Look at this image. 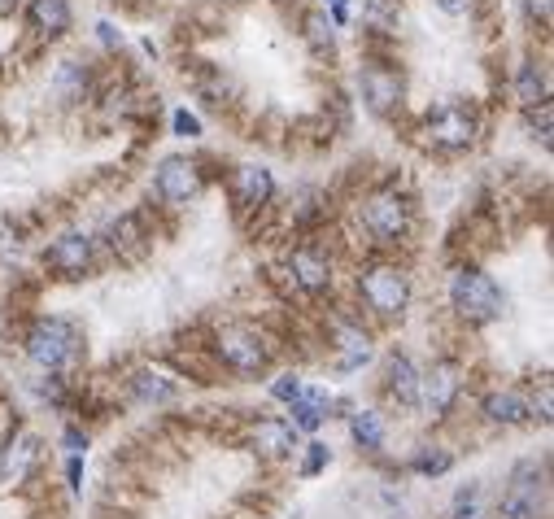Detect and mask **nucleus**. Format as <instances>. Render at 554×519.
Segmentation results:
<instances>
[{
	"mask_svg": "<svg viewBox=\"0 0 554 519\" xmlns=\"http://www.w3.org/2000/svg\"><path fill=\"white\" fill-rule=\"evenodd\" d=\"M450 301H454V310L472 323H489V319L502 315V293L485 271H467V267L454 271L450 275Z\"/></svg>",
	"mask_w": 554,
	"mask_h": 519,
	"instance_id": "f257e3e1",
	"label": "nucleus"
},
{
	"mask_svg": "<svg viewBox=\"0 0 554 519\" xmlns=\"http://www.w3.org/2000/svg\"><path fill=\"white\" fill-rule=\"evenodd\" d=\"M27 354H31L35 367L62 371L66 362H75V354H79V332L70 328L66 319H40V323L31 328Z\"/></svg>",
	"mask_w": 554,
	"mask_h": 519,
	"instance_id": "f03ea898",
	"label": "nucleus"
},
{
	"mask_svg": "<svg viewBox=\"0 0 554 519\" xmlns=\"http://www.w3.org/2000/svg\"><path fill=\"white\" fill-rule=\"evenodd\" d=\"M541 515V467L520 463L511 472V485L502 493V519H537Z\"/></svg>",
	"mask_w": 554,
	"mask_h": 519,
	"instance_id": "7ed1b4c3",
	"label": "nucleus"
},
{
	"mask_svg": "<svg viewBox=\"0 0 554 519\" xmlns=\"http://www.w3.org/2000/svg\"><path fill=\"white\" fill-rule=\"evenodd\" d=\"M428 140L437 144V149H450V153L467 149V144L476 140L472 110H463V105H441V110L428 118Z\"/></svg>",
	"mask_w": 554,
	"mask_h": 519,
	"instance_id": "20e7f679",
	"label": "nucleus"
},
{
	"mask_svg": "<svg viewBox=\"0 0 554 519\" xmlns=\"http://www.w3.org/2000/svg\"><path fill=\"white\" fill-rule=\"evenodd\" d=\"M363 297L371 301V310H380V315H402V310H406V297H411L406 271H397V267H376V271H367Z\"/></svg>",
	"mask_w": 554,
	"mask_h": 519,
	"instance_id": "39448f33",
	"label": "nucleus"
},
{
	"mask_svg": "<svg viewBox=\"0 0 554 519\" xmlns=\"http://www.w3.org/2000/svg\"><path fill=\"white\" fill-rule=\"evenodd\" d=\"M219 354H223L227 367L240 371V376H258V371L267 367V345L245 328H223L219 332Z\"/></svg>",
	"mask_w": 554,
	"mask_h": 519,
	"instance_id": "423d86ee",
	"label": "nucleus"
},
{
	"mask_svg": "<svg viewBox=\"0 0 554 519\" xmlns=\"http://www.w3.org/2000/svg\"><path fill=\"white\" fill-rule=\"evenodd\" d=\"M197 188H201V175H197V166H192L188 158H166L158 166V197L162 201L184 205V201L197 197Z\"/></svg>",
	"mask_w": 554,
	"mask_h": 519,
	"instance_id": "0eeeda50",
	"label": "nucleus"
},
{
	"mask_svg": "<svg viewBox=\"0 0 554 519\" xmlns=\"http://www.w3.org/2000/svg\"><path fill=\"white\" fill-rule=\"evenodd\" d=\"M363 223H367V232L376 236V240L393 245V240L406 232V205L397 201V197H376V201H367Z\"/></svg>",
	"mask_w": 554,
	"mask_h": 519,
	"instance_id": "6e6552de",
	"label": "nucleus"
},
{
	"mask_svg": "<svg viewBox=\"0 0 554 519\" xmlns=\"http://www.w3.org/2000/svg\"><path fill=\"white\" fill-rule=\"evenodd\" d=\"M454 397H459V371H454L450 362L432 367V376L419 380V402L428 406V415H445V410L454 406Z\"/></svg>",
	"mask_w": 554,
	"mask_h": 519,
	"instance_id": "1a4fd4ad",
	"label": "nucleus"
},
{
	"mask_svg": "<svg viewBox=\"0 0 554 519\" xmlns=\"http://www.w3.org/2000/svg\"><path fill=\"white\" fill-rule=\"evenodd\" d=\"M363 96H367V105L376 114H389L402 105V79L393 75V70H384V66H367L363 70Z\"/></svg>",
	"mask_w": 554,
	"mask_h": 519,
	"instance_id": "9d476101",
	"label": "nucleus"
},
{
	"mask_svg": "<svg viewBox=\"0 0 554 519\" xmlns=\"http://www.w3.org/2000/svg\"><path fill=\"white\" fill-rule=\"evenodd\" d=\"M48 262H53V271H62L66 280H75V275H83V271H88V262H92V240L70 232V236H62L53 249H48Z\"/></svg>",
	"mask_w": 554,
	"mask_h": 519,
	"instance_id": "9b49d317",
	"label": "nucleus"
},
{
	"mask_svg": "<svg viewBox=\"0 0 554 519\" xmlns=\"http://www.w3.org/2000/svg\"><path fill=\"white\" fill-rule=\"evenodd\" d=\"M249 437H254V445L267 458H284V454L297 450V428H288L284 419H258Z\"/></svg>",
	"mask_w": 554,
	"mask_h": 519,
	"instance_id": "f8f14e48",
	"label": "nucleus"
},
{
	"mask_svg": "<svg viewBox=\"0 0 554 519\" xmlns=\"http://www.w3.org/2000/svg\"><path fill=\"white\" fill-rule=\"evenodd\" d=\"M271 192H275V179H271L267 166L249 162V166H240V171H236V197H240V205H267Z\"/></svg>",
	"mask_w": 554,
	"mask_h": 519,
	"instance_id": "ddd939ff",
	"label": "nucleus"
},
{
	"mask_svg": "<svg viewBox=\"0 0 554 519\" xmlns=\"http://www.w3.org/2000/svg\"><path fill=\"white\" fill-rule=\"evenodd\" d=\"M27 18L40 35H66L70 31V5L66 0H31Z\"/></svg>",
	"mask_w": 554,
	"mask_h": 519,
	"instance_id": "4468645a",
	"label": "nucleus"
},
{
	"mask_svg": "<svg viewBox=\"0 0 554 519\" xmlns=\"http://www.w3.org/2000/svg\"><path fill=\"white\" fill-rule=\"evenodd\" d=\"M389 393L402 406H419V371L411 358H402V354L389 358Z\"/></svg>",
	"mask_w": 554,
	"mask_h": 519,
	"instance_id": "2eb2a0df",
	"label": "nucleus"
},
{
	"mask_svg": "<svg viewBox=\"0 0 554 519\" xmlns=\"http://www.w3.org/2000/svg\"><path fill=\"white\" fill-rule=\"evenodd\" d=\"M485 415H489V424H524L528 415H533V406L524 402L520 393H489L485 397Z\"/></svg>",
	"mask_w": 554,
	"mask_h": 519,
	"instance_id": "dca6fc26",
	"label": "nucleus"
},
{
	"mask_svg": "<svg viewBox=\"0 0 554 519\" xmlns=\"http://www.w3.org/2000/svg\"><path fill=\"white\" fill-rule=\"evenodd\" d=\"M293 275H297V284L306 288V293H323L328 288V262L319 258V253H310V249H297L293 253Z\"/></svg>",
	"mask_w": 554,
	"mask_h": 519,
	"instance_id": "f3484780",
	"label": "nucleus"
},
{
	"mask_svg": "<svg viewBox=\"0 0 554 519\" xmlns=\"http://www.w3.org/2000/svg\"><path fill=\"white\" fill-rule=\"evenodd\" d=\"M336 345H341V354H336V367L341 371H354L371 358V341H367V332H358V328H336Z\"/></svg>",
	"mask_w": 554,
	"mask_h": 519,
	"instance_id": "a211bd4d",
	"label": "nucleus"
},
{
	"mask_svg": "<svg viewBox=\"0 0 554 519\" xmlns=\"http://www.w3.org/2000/svg\"><path fill=\"white\" fill-rule=\"evenodd\" d=\"M31 463H35V437H31V432H18V437L9 441V450H5L0 476H5V480H22V476L31 472Z\"/></svg>",
	"mask_w": 554,
	"mask_h": 519,
	"instance_id": "6ab92c4d",
	"label": "nucleus"
},
{
	"mask_svg": "<svg viewBox=\"0 0 554 519\" xmlns=\"http://www.w3.org/2000/svg\"><path fill=\"white\" fill-rule=\"evenodd\" d=\"M323 410H328V397H323L319 389L315 393H301L293 402V428L301 432H315L323 424Z\"/></svg>",
	"mask_w": 554,
	"mask_h": 519,
	"instance_id": "aec40b11",
	"label": "nucleus"
},
{
	"mask_svg": "<svg viewBox=\"0 0 554 519\" xmlns=\"http://www.w3.org/2000/svg\"><path fill=\"white\" fill-rule=\"evenodd\" d=\"M515 96H520L524 110H537V105H546V75H541L537 66H524L520 70V83H515Z\"/></svg>",
	"mask_w": 554,
	"mask_h": 519,
	"instance_id": "412c9836",
	"label": "nucleus"
},
{
	"mask_svg": "<svg viewBox=\"0 0 554 519\" xmlns=\"http://www.w3.org/2000/svg\"><path fill=\"white\" fill-rule=\"evenodd\" d=\"M349 428H354V441L363 445V450H380V445H384V424H380L376 410H358Z\"/></svg>",
	"mask_w": 554,
	"mask_h": 519,
	"instance_id": "4be33fe9",
	"label": "nucleus"
},
{
	"mask_svg": "<svg viewBox=\"0 0 554 519\" xmlns=\"http://www.w3.org/2000/svg\"><path fill=\"white\" fill-rule=\"evenodd\" d=\"M140 223L136 219H131V214H127V219H118V223H110V249L114 253H127V258H131V253H136L140 249Z\"/></svg>",
	"mask_w": 554,
	"mask_h": 519,
	"instance_id": "5701e85b",
	"label": "nucleus"
},
{
	"mask_svg": "<svg viewBox=\"0 0 554 519\" xmlns=\"http://www.w3.org/2000/svg\"><path fill=\"white\" fill-rule=\"evenodd\" d=\"M136 393L144 397V402H171L175 384L166 380V376H158V371H140V376H136Z\"/></svg>",
	"mask_w": 554,
	"mask_h": 519,
	"instance_id": "b1692460",
	"label": "nucleus"
},
{
	"mask_svg": "<svg viewBox=\"0 0 554 519\" xmlns=\"http://www.w3.org/2000/svg\"><path fill=\"white\" fill-rule=\"evenodd\" d=\"M306 40H310V48H319V53H332L336 31H332L328 14H306Z\"/></svg>",
	"mask_w": 554,
	"mask_h": 519,
	"instance_id": "393cba45",
	"label": "nucleus"
},
{
	"mask_svg": "<svg viewBox=\"0 0 554 519\" xmlns=\"http://www.w3.org/2000/svg\"><path fill=\"white\" fill-rule=\"evenodd\" d=\"M363 18H367V27H376V31H397V0H367Z\"/></svg>",
	"mask_w": 554,
	"mask_h": 519,
	"instance_id": "a878e982",
	"label": "nucleus"
},
{
	"mask_svg": "<svg viewBox=\"0 0 554 519\" xmlns=\"http://www.w3.org/2000/svg\"><path fill=\"white\" fill-rule=\"evenodd\" d=\"M415 472H424V476L450 472V454H445V450H424V454L415 458Z\"/></svg>",
	"mask_w": 554,
	"mask_h": 519,
	"instance_id": "bb28decb",
	"label": "nucleus"
},
{
	"mask_svg": "<svg viewBox=\"0 0 554 519\" xmlns=\"http://www.w3.org/2000/svg\"><path fill=\"white\" fill-rule=\"evenodd\" d=\"M301 393H306V384H301L297 376H280L271 384V397H275V402H288V406H293Z\"/></svg>",
	"mask_w": 554,
	"mask_h": 519,
	"instance_id": "cd10ccee",
	"label": "nucleus"
},
{
	"mask_svg": "<svg viewBox=\"0 0 554 519\" xmlns=\"http://www.w3.org/2000/svg\"><path fill=\"white\" fill-rule=\"evenodd\" d=\"M454 519H476V489H463L454 502Z\"/></svg>",
	"mask_w": 554,
	"mask_h": 519,
	"instance_id": "c85d7f7f",
	"label": "nucleus"
},
{
	"mask_svg": "<svg viewBox=\"0 0 554 519\" xmlns=\"http://www.w3.org/2000/svg\"><path fill=\"white\" fill-rule=\"evenodd\" d=\"M323 463H328V445H310V458H306V467H301V472H306V476H319Z\"/></svg>",
	"mask_w": 554,
	"mask_h": 519,
	"instance_id": "c756f323",
	"label": "nucleus"
},
{
	"mask_svg": "<svg viewBox=\"0 0 554 519\" xmlns=\"http://www.w3.org/2000/svg\"><path fill=\"white\" fill-rule=\"evenodd\" d=\"M533 131H537V140L550 149V105H541V110L533 114Z\"/></svg>",
	"mask_w": 554,
	"mask_h": 519,
	"instance_id": "7c9ffc66",
	"label": "nucleus"
},
{
	"mask_svg": "<svg viewBox=\"0 0 554 519\" xmlns=\"http://www.w3.org/2000/svg\"><path fill=\"white\" fill-rule=\"evenodd\" d=\"M524 9H528V18H533V22L550 27V0H524Z\"/></svg>",
	"mask_w": 554,
	"mask_h": 519,
	"instance_id": "2f4dec72",
	"label": "nucleus"
},
{
	"mask_svg": "<svg viewBox=\"0 0 554 519\" xmlns=\"http://www.w3.org/2000/svg\"><path fill=\"white\" fill-rule=\"evenodd\" d=\"M175 131H179V136H197L201 123H197V118H192L188 110H179V114H175Z\"/></svg>",
	"mask_w": 554,
	"mask_h": 519,
	"instance_id": "473e14b6",
	"label": "nucleus"
},
{
	"mask_svg": "<svg viewBox=\"0 0 554 519\" xmlns=\"http://www.w3.org/2000/svg\"><path fill=\"white\" fill-rule=\"evenodd\" d=\"M437 5H441L445 14H450V18H463L467 9H472V0H437Z\"/></svg>",
	"mask_w": 554,
	"mask_h": 519,
	"instance_id": "72a5a7b5",
	"label": "nucleus"
},
{
	"mask_svg": "<svg viewBox=\"0 0 554 519\" xmlns=\"http://www.w3.org/2000/svg\"><path fill=\"white\" fill-rule=\"evenodd\" d=\"M66 480H70V489H79V480H83V458L79 454L66 463Z\"/></svg>",
	"mask_w": 554,
	"mask_h": 519,
	"instance_id": "f704fd0d",
	"label": "nucleus"
},
{
	"mask_svg": "<svg viewBox=\"0 0 554 519\" xmlns=\"http://www.w3.org/2000/svg\"><path fill=\"white\" fill-rule=\"evenodd\" d=\"M96 31H101V40H105V44H118V31L110 27V22H101V27H96Z\"/></svg>",
	"mask_w": 554,
	"mask_h": 519,
	"instance_id": "c9c22d12",
	"label": "nucleus"
},
{
	"mask_svg": "<svg viewBox=\"0 0 554 519\" xmlns=\"http://www.w3.org/2000/svg\"><path fill=\"white\" fill-rule=\"evenodd\" d=\"M323 5H332V18L345 22V0H323Z\"/></svg>",
	"mask_w": 554,
	"mask_h": 519,
	"instance_id": "e433bc0d",
	"label": "nucleus"
},
{
	"mask_svg": "<svg viewBox=\"0 0 554 519\" xmlns=\"http://www.w3.org/2000/svg\"><path fill=\"white\" fill-rule=\"evenodd\" d=\"M18 5V0H0V14H5V9H14Z\"/></svg>",
	"mask_w": 554,
	"mask_h": 519,
	"instance_id": "4c0bfd02",
	"label": "nucleus"
}]
</instances>
